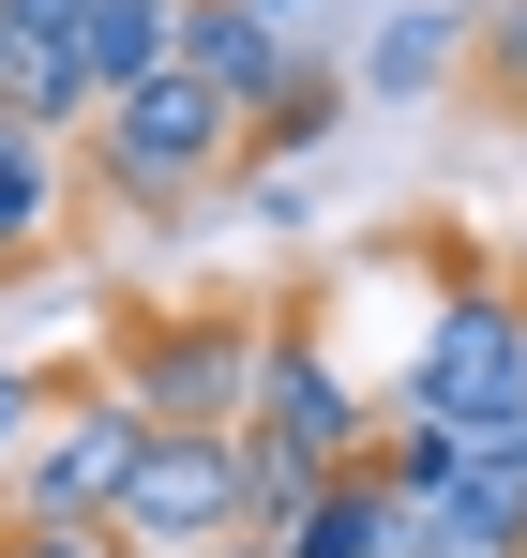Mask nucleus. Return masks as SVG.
<instances>
[{
    "mask_svg": "<svg viewBox=\"0 0 527 558\" xmlns=\"http://www.w3.org/2000/svg\"><path fill=\"white\" fill-rule=\"evenodd\" d=\"M196 92H226L242 121H257L286 76H302V46H286V15H257V0H181V46H167Z\"/></svg>",
    "mask_w": 527,
    "mask_h": 558,
    "instance_id": "0eeeda50",
    "label": "nucleus"
},
{
    "mask_svg": "<svg viewBox=\"0 0 527 558\" xmlns=\"http://www.w3.org/2000/svg\"><path fill=\"white\" fill-rule=\"evenodd\" d=\"M242 438H257V453H286L302 483H347V468L377 453V408L332 377V348H317L302 317H271V363H257V408H242Z\"/></svg>",
    "mask_w": 527,
    "mask_h": 558,
    "instance_id": "39448f33",
    "label": "nucleus"
},
{
    "mask_svg": "<svg viewBox=\"0 0 527 558\" xmlns=\"http://www.w3.org/2000/svg\"><path fill=\"white\" fill-rule=\"evenodd\" d=\"M467 46H482V0H407V15L361 46L347 92H361V106H438L452 76H467Z\"/></svg>",
    "mask_w": 527,
    "mask_h": 558,
    "instance_id": "6e6552de",
    "label": "nucleus"
},
{
    "mask_svg": "<svg viewBox=\"0 0 527 558\" xmlns=\"http://www.w3.org/2000/svg\"><path fill=\"white\" fill-rule=\"evenodd\" d=\"M0 31H15V46H76L90 0H0Z\"/></svg>",
    "mask_w": 527,
    "mask_h": 558,
    "instance_id": "2eb2a0df",
    "label": "nucleus"
},
{
    "mask_svg": "<svg viewBox=\"0 0 527 558\" xmlns=\"http://www.w3.org/2000/svg\"><path fill=\"white\" fill-rule=\"evenodd\" d=\"M286 558H407V498H392L377 468H347V483H317V498H302Z\"/></svg>",
    "mask_w": 527,
    "mask_h": 558,
    "instance_id": "9d476101",
    "label": "nucleus"
},
{
    "mask_svg": "<svg viewBox=\"0 0 527 558\" xmlns=\"http://www.w3.org/2000/svg\"><path fill=\"white\" fill-rule=\"evenodd\" d=\"M0 76H15V31H0Z\"/></svg>",
    "mask_w": 527,
    "mask_h": 558,
    "instance_id": "f3484780",
    "label": "nucleus"
},
{
    "mask_svg": "<svg viewBox=\"0 0 527 558\" xmlns=\"http://www.w3.org/2000/svg\"><path fill=\"white\" fill-rule=\"evenodd\" d=\"M257 363H271V332L242 302H167V317H136V332L106 348V377H121L151 423H242V408H257Z\"/></svg>",
    "mask_w": 527,
    "mask_h": 558,
    "instance_id": "7ed1b4c3",
    "label": "nucleus"
},
{
    "mask_svg": "<svg viewBox=\"0 0 527 558\" xmlns=\"http://www.w3.org/2000/svg\"><path fill=\"white\" fill-rule=\"evenodd\" d=\"M513 302H527V287H513Z\"/></svg>",
    "mask_w": 527,
    "mask_h": 558,
    "instance_id": "6ab92c4d",
    "label": "nucleus"
},
{
    "mask_svg": "<svg viewBox=\"0 0 527 558\" xmlns=\"http://www.w3.org/2000/svg\"><path fill=\"white\" fill-rule=\"evenodd\" d=\"M196 558H286V544H271V529H226V544H196Z\"/></svg>",
    "mask_w": 527,
    "mask_h": 558,
    "instance_id": "dca6fc26",
    "label": "nucleus"
},
{
    "mask_svg": "<svg viewBox=\"0 0 527 558\" xmlns=\"http://www.w3.org/2000/svg\"><path fill=\"white\" fill-rule=\"evenodd\" d=\"M392 408H438V423H482V408H527V302L513 287H452L407 348V392Z\"/></svg>",
    "mask_w": 527,
    "mask_h": 558,
    "instance_id": "423d86ee",
    "label": "nucleus"
},
{
    "mask_svg": "<svg viewBox=\"0 0 527 558\" xmlns=\"http://www.w3.org/2000/svg\"><path fill=\"white\" fill-rule=\"evenodd\" d=\"M226 529H242V423H151L106 544L121 558H196V544H226Z\"/></svg>",
    "mask_w": 527,
    "mask_h": 558,
    "instance_id": "20e7f679",
    "label": "nucleus"
},
{
    "mask_svg": "<svg viewBox=\"0 0 527 558\" xmlns=\"http://www.w3.org/2000/svg\"><path fill=\"white\" fill-rule=\"evenodd\" d=\"M257 15H302V0H257Z\"/></svg>",
    "mask_w": 527,
    "mask_h": 558,
    "instance_id": "a211bd4d",
    "label": "nucleus"
},
{
    "mask_svg": "<svg viewBox=\"0 0 527 558\" xmlns=\"http://www.w3.org/2000/svg\"><path fill=\"white\" fill-rule=\"evenodd\" d=\"M46 408H61V377H30V363H0V468L46 438Z\"/></svg>",
    "mask_w": 527,
    "mask_h": 558,
    "instance_id": "ddd939ff",
    "label": "nucleus"
},
{
    "mask_svg": "<svg viewBox=\"0 0 527 558\" xmlns=\"http://www.w3.org/2000/svg\"><path fill=\"white\" fill-rule=\"evenodd\" d=\"M136 453H151V408L90 363V377H61L46 438L0 468V513H30V529H106V513H121V483H136Z\"/></svg>",
    "mask_w": 527,
    "mask_h": 558,
    "instance_id": "f03ea898",
    "label": "nucleus"
},
{
    "mask_svg": "<svg viewBox=\"0 0 527 558\" xmlns=\"http://www.w3.org/2000/svg\"><path fill=\"white\" fill-rule=\"evenodd\" d=\"M226 167H242V106H226V92H196L181 61L90 106V182L121 196V211H196Z\"/></svg>",
    "mask_w": 527,
    "mask_h": 558,
    "instance_id": "f257e3e1",
    "label": "nucleus"
},
{
    "mask_svg": "<svg viewBox=\"0 0 527 558\" xmlns=\"http://www.w3.org/2000/svg\"><path fill=\"white\" fill-rule=\"evenodd\" d=\"M61 227H76V167H61L46 136H15V121H0V272H46V257H61Z\"/></svg>",
    "mask_w": 527,
    "mask_h": 558,
    "instance_id": "1a4fd4ad",
    "label": "nucleus"
},
{
    "mask_svg": "<svg viewBox=\"0 0 527 558\" xmlns=\"http://www.w3.org/2000/svg\"><path fill=\"white\" fill-rule=\"evenodd\" d=\"M482 76H498V106L527 121V0H482V46H467Z\"/></svg>",
    "mask_w": 527,
    "mask_h": 558,
    "instance_id": "f8f14e48",
    "label": "nucleus"
},
{
    "mask_svg": "<svg viewBox=\"0 0 527 558\" xmlns=\"http://www.w3.org/2000/svg\"><path fill=\"white\" fill-rule=\"evenodd\" d=\"M167 46H181V0H90V31H76L90 106H106V92H136V76H167Z\"/></svg>",
    "mask_w": 527,
    "mask_h": 558,
    "instance_id": "9b49d317",
    "label": "nucleus"
},
{
    "mask_svg": "<svg viewBox=\"0 0 527 558\" xmlns=\"http://www.w3.org/2000/svg\"><path fill=\"white\" fill-rule=\"evenodd\" d=\"M0 558H121L106 529H30V513H0Z\"/></svg>",
    "mask_w": 527,
    "mask_h": 558,
    "instance_id": "4468645a",
    "label": "nucleus"
}]
</instances>
